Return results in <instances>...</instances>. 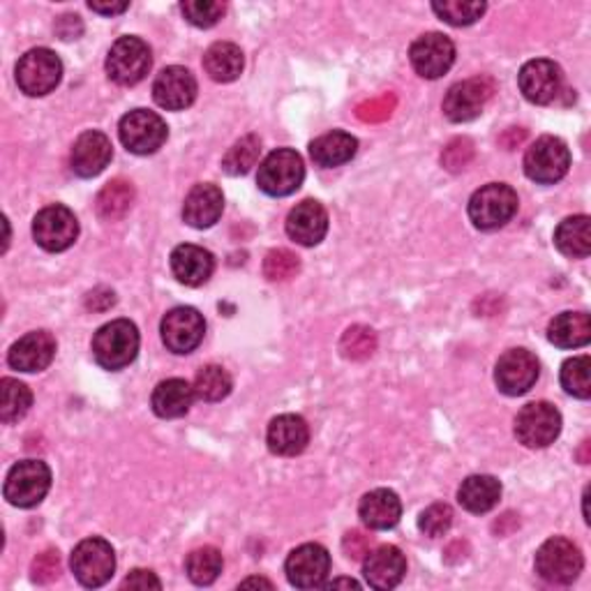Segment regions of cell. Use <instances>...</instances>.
Returning <instances> with one entry per match:
<instances>
[{
  "mask_svg": "<svg viewBox=\"0 0 591 591\" xmlns=\"http://www.w3.org/2000/svg\"><path fill=\"white\" fill-rule=\"evenodd\" d=\"M33 405V393L26 384L19 379L5 377L0 381V421L5 426H12L28 414Z\"/></svg>",
  "mask_w": 591,
  "mask_h": 591,
  "instance_id": "obj_35",
  "label": "cell"
},
{
  "mask_svg": "<svg viewBox=\"0 0 591 591\" xmlns=\"http://www.w3.org/2000/svg\"><path fill=\"white\" fill-rule=\"evenodd\" d=\"M358 516L368 529L386 531L393 529L399 522V518H403V502H399L393 490L379 488L368 492L366 497L360 500Z\"/></svg>",
  "mask_w": 591,
  "mask_h": 591,
  "instance_id": "obj_27",
  "label": "cell"
},
{
  "mask_svg": "<svg viewBox=\"0 0 591 591\" xmlns=\"http://www.w3.org/2000/svg\"><path fill=\"white\" fill-rule=\"evenodd\" d=\"M224 211L222 189L213 183H201L189 189L183 204V220L195 229L213 226Z\"/></svg>",
  "mask_w": 591,
  "mask_h": 591,
  "instance_id": "obj_26",
  "label": "cell"
},
{
  "mask_svg": "<svg viewBox=\"0 0 591 591\" xmlns=\"http://www.w3.org/2000/svg\"><path fill=\"white\" fill-rule=\"evenodd\" d=\"M132 204H135V187L130 181L113 178L102 189L98 199H95V211L102 220H121L130 213Z\"/></svg>",
  "mask_w": 591,
  "mask_h": 591,
  "instance_id": "obj_34",
  "label": "cell"
},
{
  "mask_svg": "<svg viewBox=\"0 0 591 591\" xmlns=\"http://www.w3.org/2000/svg\"><path fill=\"white\" fill-rule=\"evenodd\" d=\"M473 158V144L469 139H453L444 152H442V162L448 171H460L465 169Z\"/></svg>",
  "mask_w": 591,
  "mask_h": 591,
  "instance_id": "obj_46",
  "label": "cell"
},
{
  "mask_svg": "<svg viewBox=\"0 0 591 591\" xmlns=\"http://www.w3.org/2000/svg\"><path fill=\"white\" fill-rule=\"evenodd\" d=\"M195 386H189L185 379H164L152 391L150 405L160 418H181L195 403Z\"/></svg>",
  "mask_w": 591,
  "mask_h": 591,
  "instance_id": "obj_28",
  "label": "cell"
},
{
  "mask_svg": "<svg viewBox=\"0 0 591 591\" xmlns=\"http://www.w3.org/2000/svg\"><path fill=\"white\" fill-rule=\"evenodd\" d=\"M56 356V340L49 331H33L10 347L8 364L19 372H42Z\"/></svg>",
  "mask_w": 591,
  "mask_h": 591,
  "instance_id": "obj_21",
  "label": "cell"
},
{
  "mask_svg": "<svg viewBox=\"0 0 591 591\" xmlns=\"http://www.w3.org/2000/svg\"><path fill=\"white\" fill-rule=\"evenodd\" d=\"M591 360L589 356L568 358L562 366V389L578 399H589L591 395Z\"/></svg>",
  "mask_w": 591,
  "mask_h": 591,
  "instance_id": "obj_40",
  "label": "cell"
},
{
  "mask_svg": "<svg viewBox=\"0 0 591 591\" xmlns=\"http://www.w3.org/2000/svg\"><path fill=\"white\" fill-rule=\"evenodd\" d=\"M327 232L329 213L319 201L305 199L296 208H292V213L287 218V234L292 241L305 247H312L327 238Z\"/></svg>",
  "mask_w": 591,
  "mask_h": 591,
  "instance_id": "obj_23",
  "label": "cell"
},
{
  "mask_svg": "<svg viewBox=\"0 0 591 591\" xmlns=\"http://www.w3.org/2000/svg\"><path fill=\"white\" fill-rule=\"evenodd\" d=\"M139 354V331L130 319H113L95 333L93 356L104 370H123Z\"/></svg>",
  "mask_w": 591,
  "mask_h": 591,
  "instance_id": "obj_1",
  "label": "cell"
},
{
  "mask_svg": "<svg viewBox=\"0 0 591 591\" xmlns=\"http://www.w3.org/2000/svg\"><path fill=\"white\" fill-rule=\"evenodd\" d=\"M119 135L130 152H135V156H152V152H158L164 146L169 130L156 111L135 109L121 119Z\"/></svg>",
  "mask_w": 591,
  "mask_h": 591,
  "instance_id": "obj_9",
  "label": "cell"
},
{
  "mask_svg": "<svg viewBox=\"0 0 591 591\" xmlns=\"http://www.w3.org/2000/svg\"><path fill=\"white\" fill-rule=\"evenodd\" d=\"M327 587H331V589H335V587H354V589H358L360 584H358L356 580H352V578H340V580H333V582H329Z\"/></svg>",
  "mask_w": 591,
  "mask_h": 591,
  "instance_id": "obj_53",
  "label": "cell"
},
{
  "mask_svg": "<svg viewBox=\"0 0 591 591\" xmlns=\"http://www.w3.org/2000/svg\"><path fill=\"white\" fill-rule=\"evenodd\" d=\"M160 333L169 352L189 354L201 345L204 333H206V321L199 310L181 305V308H174L164 315L160 323Z\"/></svg>",
  "mask_w": 591,
  "mask_h": 591,
  "instance_id": "obj_14",
  "label": "cell"
},
{
  "mask_svg": "<svg viewBox=\"0 0 591 591\" xmlns=\"http://www.w3.org/2000/svg\"><path fill=\"white\" fill-rule=\"evenodd\" d=\"M494 90H497V86H494L490 76H473V79L457 82L448 88L444 98L446 119L453 123H469L479 119L492 100Z\"/></svg>",
  "mask_w": 591,
  "mask_h": 591,
  "instance_id": "obj_12",
  "label": "cell"
},
{
  "mask_svg": "<svg viewBox=\"0 0 591 591\" xmlns=\"http://www.w3.org/2000/svg\"><path fill=\"white\" fill-rule=\"evenodd\" d=\"M377 349V335L368 327H352L340 340V352L349 360H366Z\"/></svg>",
  "mask_w": 591,
  "mask_h": 591,
  "instance_id": "obj_41",
  "label": "cell"
},
{
  "mask_svg": "<svg viewBox=\"0 0 591 591\" xmlns=\"http://www.w3.org/2000/svg\"><path fill=\"white\" fill-rule=\"evenodd\" d=\"M502 500V483L488 473H476L463 481L460 490H457V502L473 516L492 510Z\"/></svg>",
  "mask_w": 591,
  "mask_h": 591,
  "instance_id": "obj_29",
  "label": "cell"
},
{
  "mask_svg": "<svg viewBox=\"0 0 591 591\" xmlns=\"http://www.w3.org/2000/svg\"><path fill=\"white\" fill-rule=\"evenodd\" d=\"M33 238L47 253H63L79 238V220L67 206H47L33 220Z\"/></svg>",
  "mask_w": 591,
  "mask_h": 591,
  "instance_id": "obj_11",
  "label": "cell"
},
{
  "mask_svg": "<svg viewBox=\"0 0 591 591\" xmlns=\"http://www.w3.org/2000/svg\"><path fill=\"white\" fill-rule=\"evenodd\" d=\"M72 574L88 589L107 584L116 570V552L104 539H86L72 552Z\"/></svg>",
  "mask_w": 591,
  "mask_h": 591,
  "instance_id": "obj_7",
  "label": "cell"
},
{
  "mask_svg": "<svg viewBox=\"0 0 591 591\" xmlns=\"http://www.w3.org/2000/svg\"><path fill=\"white\" fill-rule=\"evenodd\" d=\"M56 33H59L63 40H76L84 33V26H82V16L76 14H65L59 19V24H56Z\"/></svg>",
  "mask_w": 591,
  "mask_h": 591,
  "instance_id": "obj_50",
  "label": "cell"
},
{
  "mask_svg": "<svg viewBox=\"0 0 591 591\" xmlns=\"http://www.w3.org/2000/svg\"><path fill=\"white\" fill-rule=\"evenodd\" d=\"M63 79V63L51 49H30L16 63V84L30 98H42Z\"/></svg>",
  "mask_w": 591,
  "mask_h": 591,
  "instance_id": "obj_4",
  "label": "cell"
},
{
  "mask_svg": "<svg viewBox=\"0 0 591 591\" xmlns=\"http://www.w3.org/2000/svg\"><path fill=\"white\" fill-rule=\"evenodd\" d=\"M358 150V139L349 132L333 130L329 135H321L310 144V156L319 167H340L347 164Z\"/></svg>",
  "mask_w": 591,
  "mask_h": 591,
  "instance_id": "obj_32",
  "label": "cell"
},
{
  "mask_svg": "<svg viewBox=\"0 0 591 591\" xmlns=\"http://www.w3.org/2000/svg\"><path fill=\"white\" fill-rule=\"evenodd\" d=\"M222 566H224L222 552L218 547H213V545H204V547H197L187 555L185 574L195 584L206 587V584H213L220 578Z\"/></svg>",
  "mask_w": 591,
  "mask_h": 591,
  "instance_id": "obj_36",
  "label": "cell"
},
{
  "mask_svg": "<svg viewBox=\"0 0 591 591\" xmlns=\"http://www.w3.org/2000/svg\"><path fill=\"white\" fill-rule=\"evenodd\" d=\"M591 220L587 216L566 218L555 232V245L564 257L584 259L591 253Z\"/></svg>",
  "mask_w": 591,
  "mask_h": 591,
  "instance_id": "obj_33",
  "label": "cell"
},
{
  "mask_svg": "<svg viewBox=\"0 0 591 591\" xmlns=\"http://www.w3.org/2000/svg\"><path fill=\"white\" fill-rule=\"evenodd\" d=\"M518 84L531 104H550L562 90L564 74L557 63H552L547 59H537L525 63V67L518 74Z\"/></svg>",
  "mask_w": 591,
  "mask_h": 591,
  "instance_id": "obj_19",
  "label": "cell"
},
{
  "mask_svg": "<svg viewBox=\"0 0 591 591\" xmlns=\"http://www.w3.org/2000/svg\"><path fill=\"white\" fill-rule=\"evenodd\" d=\"M111 156H113V146L104 132L88 130L74 141L70 164H72V171L76 176L95 178L109 167Z\"/></svg>",
  "mask_w": 591,
  "mask_h": 591,
  "instance_id": "obj_20",
  "label": "cell"
},
{
  "mask_svg": "<svg viewBox=\"0 0 591 591\" xmlns=\"http://www.w3.org/2000/svg\"><path fill=\"white\" fill-rule=\"evenodd\" d=\"M407 574V559L395 545H379L364 559V576L374 589H393Z\"/></svg>",
  "mask_w": 591,
  "mask_h": 591,
  "instance_id": "obj_22",
  "label": "cell"
},
{
  "mask_svg": "<svg viewBox=\"0 0 591 591\" xmlns=\"http://www.w3.org/2000/svg\"><path fill=\"white\" fill-rule=\"evenodd\" d=\"M562 432V414L550 403H531L516 418V436L527 448H545L555 444Z\"/></svg>",
  "mask_w": 591,
  "mask_h": 591,
  "instance_id": "obj_13",
  "label": "cell"
},
{
  "mask_svg": "<svg viewBox=\"0 0 591 591\" xmlns=\"http://www.w3.org/2000/svg\"><path fill=\"white\" fill-rule=\"evenodd\" d=\"M432 10L451 26H471L485 14L488 5L483 0H444V3H432Z\"/></svg>",
  "mask_w": 591,
  "mask_h": 591,
  "instance_id": "obj_39",
  "label": "cell"
},
{
  "mask_svg": "<svg viewBox=\"0 0 591 591\" xmlns=\"http://www.w3.org/2000/svg\"><path fill=\"white\" fill-rule=\"evenodd\" d=\"M51 488V469L42 460L16 463L5 479V500L19 508H33L40 504Z\"/></svg>",
  "mask_w": 591,
  "mask_h": 591,
  "instance_id": "obj_6",
  "label": "cell"
},
{
  "mask_svg": "<svg viewBox=\"0 0 591 591\" xmlns=\"http://www.w3.org/2000/svg\"><path fill=\"white\" fill-rule=\"evenodd\" d=\"M409 61L423 79H440L455 63V45L442 33H426L411 45Z\"/></svg>",
  "mask_w": 591,
  "mask_h": 591,
  "instance_id": "obj_17",
  "label": "cell"
},
{
  "mask_svg": "<svg viewBox=\"0 0 591 591\" xmlns=\"http://www.w3.org/2000/svg\"><path fill=\"white\" fill-rule=\"evenodd\" d=\"M580 547L562 537L545 541L537 552V574L550 584H570L582 574Z\"/></svg>",
  "mask_w": 591,
  "mask_h": 591,
  "instance_id": "obj_8",
  "label": "cell"
},
{
  "mask_svg": "<svg viewBox=\"0 0 591 591\" xmlns=\"http://www.w3.org/2000/svg\"><path fill=\"white\" fill-rule=\"evenodd\" d=\"M152 65L150 47L141 40V37L127 35L113 42L107 56V74L111 82L119 86H137L146 79Z\"/></svg>",
  "mask_w": 591,
  "mask_h": 591,
  "instance_id": "obj_3",
  "label": "cell"
},
{
  "mask_svg": "<svg viewBox=\"0 0 591 591\" xmlns=\"http://www.w3.org/2000/svg\"><path fill=\"white\" fill-rule=\"evenodd\" d=\"M284 570H287V578L296 589L323 587L331 574V555L319 543H305L287 557Z\"/></svg>",
  "mask_w": 591,
  "mask_h": 591,
  "instance_id": "obj_16",
  "label": "cell"
},
{
  "mask_svg": "<svg viewBox=\"0 0 591 591\" xmlns=\"http://www.w3.org/2000/svg\"><path fill=\"white\" fill-rule=\"evenodd\" d=\"M453 525V508L448 504H432L428 506L421 518H418V529H421L426 537L440 539L451 529Z\"/></svg>",
  "mask_w": 591,
  "mask_h": 591,
  "instance_id": "obj_44",
  "label": "cell"
},
{
  "mask_svg": "<svg viewBox=\"0 0 591 591\" xmlns=\"http://www.w3.org/2000/svg\"><path fill=\"white\" fill-rule=\"evenodd\" d=\"M261 156V141L257 135H247L238 139L232 148L226 150V156L222 160V169L229 176H245L250 171Z\"/></svg>",
  "mask_w": 591,
  "mask_h": 591,
  "instance_id": "obj_38",
  "label": "cell"
},
{
  "mask_svg": "<svg viewBox=\"0 0 591 591\" xmlns=\"http://www.w3.org/2000/svg\"><path fill=\"white\" fill-rule=\"evenodd\" d=\"M88 8L98 14L113 16V14H123L130 8V3H100V0H90Z\"/></svg>",
  "mask_w": 591,
  "mask_h": 591,
  "instance_id": "obj_51",
  "label": "cell"
},
{
  "mask_svg": "<svg viewBox=\"0 0 591 591\" xmlns=\"http://www.w3.org/2000/svg\"><path fill=\"white\" fill-rule=\"evenodd\" d=\"M539 374H541L539 358L527 349L506 352L497 360V368H494V381H497V389L510 397L525 395L529 389H533Z\"/></svg>",
  "mask_w": 591,
  "mask_h": 591,
  "instance_id": "obj_15",
  "label": "cell"
},
{
  "mask_svg": "<svg viewBox=\"0 0 591 591\" xmlns=\"http://www.w3.org/2000/svg\"><path fill=\"white\" fill-rule=\"evenodd\" d=\"M393 104H395V98L391 95H386V98H379V100H372V102H366L358 107V116L364 121H384L391 116L393 111Z\"/></svg>",
  "mask_w": 591,
  "mask_h": 591,
  "instance_id": "obj_47",
  "label": "cell"
},
{
  "mask_svg": "<svg viewBox=\"0 0 591 591\" xmlns=\"http://www.w3.org/2000/svg\"><path fill=\"white\" fill-rule=\"evenodd\" d=\"M271 453L282 457L300 455L310 444V428L305 423V418L296 414H282L273 418L269 426V434H266Z\"/></svg>",
  "mask_w": 591,
  "mask_h": 591,
  "instance_id": "obj_25",
  "label": "cell"
},
{
  "mask_svg": "<svg viewBox=\"0 0 591 591\" xmlns=\"http://www.w3.org/2000/svg\"><path fill=\"white\" fill-rule=\"evenodd\" d=\"M185 19L197 28H213L222 14H224V3H216V0H185L181 5Z\"/></svg>",
  "mask_w": 591,
  "mask_h": 591,
  "instance_id": "obj_43",
  "label": "cell"
},
{
  "mask_svg": "<svg viewBox=\"0 0 591 591\" xmlns=\"http://www.w3.org/2000/svg\"><path fill=\"white\" fill-rule=\"evenodd\" d=\"M300 271V261L292 250H271L263 259V275L271 282H287Z\"/></svg>",
  "mask_w": 591,
  "mask_h": 591,
  "instance_id": "obj_42",
  "label": "cell"
},
{
  "mask_svg": "<svg viewBox=\"0 0 591 591\" xmlns=\"http://www.w3.org/2000/svg\"><path fill=\"white\" fill-rule=\"evenodd\" d=\"M234 389L232 374L222 366H206L195 377V393L204 403H220Z\"/></svg>",
  "mask_w": 591,
  "mask_h": 591,
  "instance_id": "obj_37",
  "label": "cell"
},
{
  "mask_svg": "<svg viewBox=\"0 0 591 591\" xmlns=\"http://www.w3.org/2000/svg\"><path fill=\"white\" fill-rule=\"evenodd\" d=\"M547 340L559 349H578L589 345L591 319L587 312H562L550 321Z\"/></svg>",
  "mask_w": 591,
  "mask_h": 591,
  "instance_id": "obj_30",
  "label": "cell"
},
{
  "mask_svg": "<svg viewBox=\"0 0 591 591\" xmlns=\"http://www.w3.org/2000/svg\"><path fill=\"white\" fill-rule=\"evenodd\" d=\"M245 56L234 42H216L204 53V70L218 84H232L243 74Z\"/></svg>",
  "mask_w": 591,
  "mask_h": 591,
  "instance_id": "obj_31",
  "label": "cell"
},
{
  "mask_svg": "<svg viewBox=\"0 0 591 591\" xmlns=\"http://www.w3.org/2000/svg\"><path fill=\"white\" fill-rule=\"evenodd\" d=\"M518 193L506 183H490L481 189H476L469 199V220L476 229H483V232H492V229H500L506 222L513 220L518 213Z\"/></svg>",
  "mask_w": 591,
  "mask_h": 591,
  "instance_id": "obj_2",
  "label": "cell"
},
{
  "mask_svg": "<svg viewBox=\"0 0 591 591\" xmlns=\"http://www.w3.org/2000/svg\"><path fill=\"white\" fill-rule=\"evenodd\" d=\"M370 543L372 539L366 537L364 531H349L345 541H342V547H345L349 559H366V555L370 552Z\"/></svg>",
  "mask_w": 591,
  "mask_h": 591,
  "instance_id": "obj_48",
  "label": "cell"
},
{
  "mask_svg": "<svg viewBox=\"0 0 591 591\" xmlns=\"http://www.w3.org/2000/svg\"><path fill=\"white\" fill-rule=\"evenodd\" d=\"M305 164L292 148H278L259 164V189L271 197H287L303 185Z\"/></svg>",
  "mask_w": 591,
  "mask_h": 591,
  "instance_id": "obj_5",
  "label": "cell"
},
{
  "mask_svg": "<svg viewBox=\"0 0 591 591\" xmlns=\"http://www.w3.org/2000/svg\"><path fill=\"white\" fill-rule=\"evenodd\" d=\"M570 150L559 137H541L533 141L525 156V174L541 185H552L568 174Z\"/></svg>",
  "mask_w": 591,
  "mask_h": 591,
  "instance_id": "obj_10",
  "label": "cell"
},
{
  "mask_svg": "<svg viewBox=\"0 0 591 591\" xmlns=\"http://www.w3.org/2000/svg\"><path fill=\"white\" fill-rule=\"evenodd\" d=\"M123 589H162V582L152 570L146 568H135L132 574L123 580Z\"/></svg>",
  "mask_w": 591,
  "mask_h": 591,
  "instance_id": "obj_49",
  "label": "cell"
},
{
  "mask_svg": "<svg viewBox=\"0 0 591 591\" xmlns=\"http://www.w3.org/2000/svg\"><path fill=\"white\" fill-rule=\"evenodd\" d=\"M216 271L213 255L199 245L185 243L171 253V273L185 287H201Z\"/></svg>",
  "mask_w": 591,
  "mask_h": 591,
  "instance_id": "obj_24",
  "label": "cell"
},
{
  "mask_svg": "<svg viewBox=\"0 0 591 591\" xmlns=\"http://www.w3.org/2000/svg\"><path fill=\"white\" fill-rule=\"evenodd\" d=\"M241 587H266V589H273V582L263 580V578H247L245 582H241Z\"/></svg>",
  "mask_w": 591,
  "mask_h": 591,
  "instance_id": "obj_52",
  "label": "cell"
},
{
  "mask_svg": "<svg viewBox=\"0 0 591 591\" xmlns=\"http://www.w3.org/2000/svg\"><path fill=\"white\" fill-rule=\"evenodd\" d=\"M197 79L187 67L171 65L164 67L156 84H152V98L167 111H183L197 100Z\"/></svg>",
  "mask_w": 591,
  "mask_h": 591,
  "instance_id": "obj_18",
  "label": "cell"
},
{
  "mask_svg": "<svg viewBox=\"0 0 591 591\" xmlns=\"http://www.w3.org/2000/svg\"><path fill=\"white\" fill-rule=\"evenodd\" d=\"M61 574V555L59 550H45L42 555H37L30 568V578L37 584H49Z\"/></svg>",
  "mask_w": 591,
  "mask_h": 591,
  "instance_id": "obj_45",
  "label": "cell"
}]
</instances>
